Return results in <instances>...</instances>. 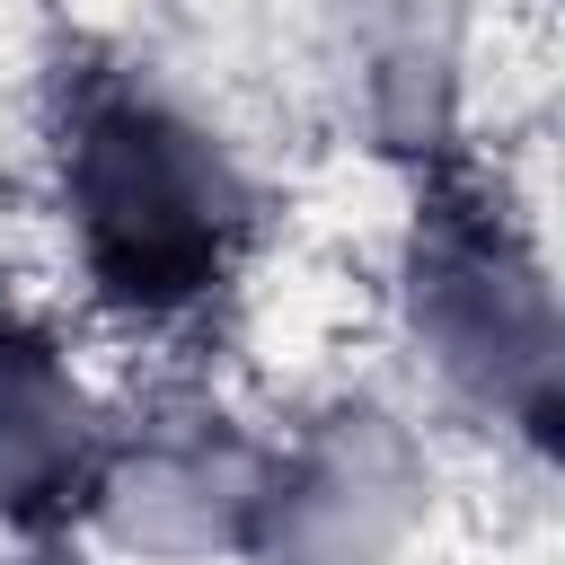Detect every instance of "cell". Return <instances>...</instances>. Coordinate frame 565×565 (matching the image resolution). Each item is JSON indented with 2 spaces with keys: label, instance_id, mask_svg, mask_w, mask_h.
<instances>
[{
  "label": "cell",
  "instance_id": "cell-1",
  "mask_svg": "<svg viewBox=\"0 0 565 565\" xmlns=\"http://www.w3.org/2000/svg\"><path fill=\"white\" fill-rule=\"evenodd\" d=\"M71 203L97 274L124 300H185L212 282L221 238L238 221V185L221 150L150 97H97L71 141Z\"/></svg>",
  "mask_w": 565,
  "mask_h": 565
},
{
  "label": "cell",
  "instance_id": "cell-4",
  "mask_svg": "<svg viewBox=\"0 0 565 565\" xmlns=\"http://www.w3.org/2000/svg\"><path fill=\"white\" fill-rule=\"evenodd\" d=\"M415 309H424L450 371L494 380L503 362H539V300L521 274H494V247H477V238H459L424 265Z\"/></svg>",
  "mask_w": 565,
  "mask_h": 565
},
{
  "label": "cell",
  "instance_id": "cell-5",
  "mask_svg": "<svg viewBox=\"0 0 565 565\" xmlns=\"http://www.w3.org/2000/svg\"><path fill=\"white\" fill-rule=\"evenodd\" d=\"M79 468V388L35 335L0 327V503H53Z\"/></svg>",
  "mask_w": 565,
  "mask_h": 565
},
{
  "label": "cell",
  "instance_id": "cell-2",
  "mask_svg": "<svg viewBox=\"0 0 565 565\" xmlns=\"http://www.w3.org/2000/svg\"><path fill=\"white\" fill-rule=\"evenodd\" d=\"M406 521V468L380 433H335L282 494H274V556L282 565H371Z\"/></svg>",
  "mask_w": 565,
  "mask_h": 565
},
{
  "label": "cell",
  "instance_id": "cell-3",
  "mask_svg": "<svg viewBox=\"0 0 565 565\" xmlns=\"http://www.w3.org/2000/svg\"><path fill=\"white\" fill-rule=\"evenodd\" d=\"M256 503V468L230 433H185V441H150L124 477H115V521L150 547H212L238 512Z\"/></svg>",
  "mask_w": 565,
  "mask_h": 565
}]
</instances>
